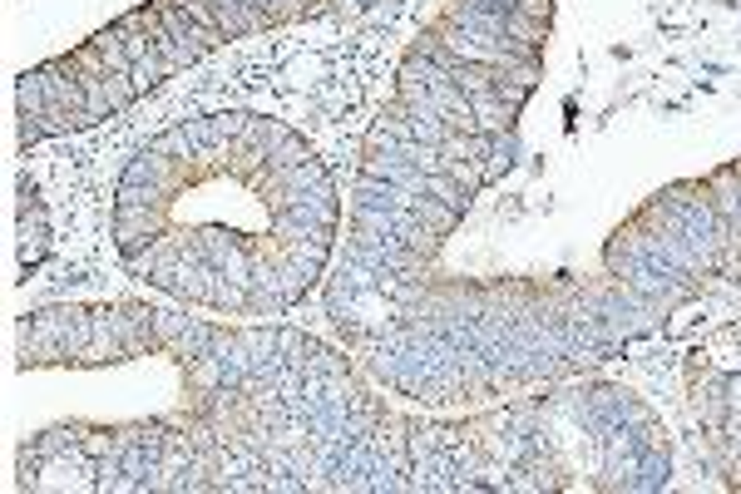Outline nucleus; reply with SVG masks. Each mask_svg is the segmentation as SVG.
<instances>
[{"label":"nucleus","instance_id":"nucleus-1","mask_svg":"<svg viewBox=\"0 0 741 494\" xmlns=\"http://www.w3.org/2000/svg\"><path fill=\"white\" fill-rule=\"evenodd\" d=\"M440 60H445V54H440ZM445 65H450V60H445ZM450 79H460V84H465V79H470V70H460V65H450ZM489 79L499 84V75H494V70H489V75H475V89H484Z\"/></svg>","mask_w":741,"mask_h":494}]
</instances>
